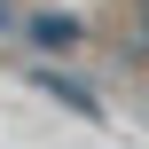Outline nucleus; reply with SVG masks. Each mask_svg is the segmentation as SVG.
<instances>
[{
  "instance_id": "1",
  "label": "nucleus",
  "mask_w": 149,
  "mask_h": 149,
  "mask_svg": "<svg viewBox=\"0 0 149 149\" xmlns=\"http://www.w3.org/2000/svg\"><path fill=\"white\" fill-rule=\"evenodd\" d=\"M24 39H31L39 55H71V47H79V16H31Z\"/></svg>"
},
{
  "instance_id": "2",
  "label": "nucleus",
  "mask_w": 149,
  "mask_h": 149,
  "mask_svg": "<svg viewBox=\"0 0 149 149\" xmlns=\"http://www.w3.org/2000/svg\"><path fill=\"white\" fill-rule=\"evenodd\" d=\"M39 86H55V94H63V102H71V110H86V118H94V110H102V102H94V94H86V86H71V79H55V71H39Z\"/></svg>"
}]
</instances>
